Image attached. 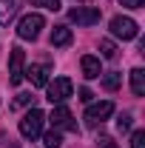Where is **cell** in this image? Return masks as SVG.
<instances>
[{"label":"cell","mask_w":145,"mask_h":148,"mask_svg":"<svg viewBox=\"0 0 145 148\" xmlns=\"http://www.w3.org/2000/svg\"><path fill=\"white\" fill-rule=\"evenodd\" d=\"M43 123H46V114L40 108H31L20 120V134H23L26 140H37V137L43 134Z\"/></svg>","instance_id":"1"},{"label":"cell","mask_w":145,"mask_h":148,"mask_svg":"<svg viewBox=\"0 0 145 148\" xmlns=\"http://www.w3.org/2000/svg\"><path fill=\"white\" fill-rule=\"evenodd\" d=\"M71 94H74V83L68 80V77H57L54 83H46V97L51 100V106L66 103Z\"/></svg>","instance_id":"2"},{"label":"cell","mask_w":145,"mask_h":148,"mask_svg":"<svg viewBox=\"0 0 145 148\" xmlns=\"http://www.w3.org/2000/svg\"><path fill=\"white\" fill-rule=\"evenodd\" d=\"M43 26H46L43 14H26V17H20V23H17V37L20 40H37Z\"/></svg>","instance_id":"3"},{"label":"cell","mask_w":145,"mask_h":148,"mask_svg":"<svg viewBox=\"0 0 145 148\" xmlns=\"http://www.w3.org/2000/svg\"><path fill=\"white\" fill-rule=\"evenodd\" d=\"M111 114H114V103H111V100H103V103H97V106H88L85 123H88L91 128H97V125H103V123L108 120Z\"/></svg>","instance_id":"4"},{"label":"cell","mask_w":145,"mask_h":148,"mask_svg":"<svg viewBox=\"0 0 145 148\" xmlns=\"http://www.w3.org/2000/svg\"><path fill=\"white\" fill-rule=\"evenodd\" d=\"M111 34H114V37H122V40H134V37L140 34V26H137L131 17L117 14V17H111Z\"/></svg>","instance_id":"5"},{"label":"cell","mask_w":145,"mask_h":148,"mask_svg":"<svg viewBox=\"0 0 145 148\" xmlns=\"http://www.w3.org/2000/svg\"><path fill=\"white\" fill-rule=\"evenodd\" d=\"M23 66H26V51L14 46L12 54H9V83L12 86H20L23 83Z\"/></svg>","instance_id":"6"},{"label":"cell","mask_w":145,"mask_h":148,"mask_svg":"<svg viewBox=\"0 0 145 148\" xmlns=\"http://www.w3.org/2000/svg\"><path fill=\"white\" fill-rule=\"evenodd\" d=\"M68 20L77 23V26H97L100 23V9H94V6H74L68 12Z\"/></svg>","instance_id":"7"},{"label":"cell","mask_w":145,"mask_h":148,"mask_svg":"<svg viewBox=\"0 0 145 148\" xmlns=\"http://www.w3.org/2000/svg\"><path fill=\"white\" fill-rule=\"evenodd\" d=\"M49 123H51L54 128H68V131H77V123L71 120V111L66 108L63 103H57V106H54L51 117H49Z\"/></svg>","instance_id":"8"},{"label":"cell","mask_w":145,"mask_h":148,"mask_svg":"<svg viewBox=\"0 0 145 148\" xmlns=\"http://www.w3.org/2000/svg\"><path fill=\"white\" fill-rule=\"evenodd\" d=\"M80 69H83V77H88V80H97V77L103 74L100 57H94V54H83V60H80Z\"/></svg>","instance_id":"9"},{"label":"cell","mask_w":145,"mask_h":148,"mask_svg":"<svg viewBox=\"0 0 145 148\" xmlns=\"http://www.w3.org/2000/svg\"><path fill=\"white\" fill-rule=\"evenodd\" d=\"M29 80H31V86H37V88H43L46 83H49V66H43V63H34V66H29Z\"/></svg>","instance_id":"10"},{"label":"cell","mask_w":145,"mask_h":148,"mask_svg":"<svg viewBox=\"0 0 145 148\" xmlns=\"http://www.w3.org/2000/svg\"><path fill=\"white\" fill-rule=\"evenodd\" d=\"M71 29L68 26H54V32H51V46H57V49H63V46H68L71 43Z\"/></svg>","instance_id":"11"},{"label":"cell","mask_w":145,"mask_h":148,"mask_svg":"<svg viewBox=\"0 0 145 148\" xmlns=\"http://www.w3.org/2000/svg\"><path fill=\"white\" fill-rule=\"evenodd\" d=\"M131 91L137 94V97L145 94V71L142 69H134V71H131Z\"/></svg>","instance_id":"12"},{"label":"cell","mask_w":145,"mask_h":148,"mask_svg":"<svg viewBox=\"0 0 145 148\" xmlns=\"http://www.w3.org/2000/svg\"><path fill=\"white\" fill-rule=\"evenodd\" d=\"M17 12V0H0V23H9Z\"/></svg>","instance_id":"13"},{"label":"cell","mask_w":145,"mask_h":148,"mask_svg":"<svg viewBox=\"0 0 145 148\" xmlns=\"http://www.w3.org/2000/svg\"><path fill=\"white\" fill-rule=\"evenodd\" d=\"M103 88H105V91H117V88H120V74L117 71L105 74V77H103Z\"/></svg>","instance_id":"14"},{"label":"cell","mask_w":145,"mask_h":148,"mask_svg":"<svg viewBox=\"0 0 145 148\" xmlns=\"http://www.w3.org/2000/svg\"><path fill=\"white\" fill-rule=\"evenodd\" d=\"M43 143H46V148H60L63 137H60V131H49V134H43Z\"/></svg>","instance_id":"15"},{"label":"cell","mask_w":145,"mask_h":148,"mask_svg":"<svg viewBox=\"0 0 145 148\" xmlns=\"http://www.w3.org/2000/svg\"><path fill=\"white\" fill-rule=\"evenodd\" d=\"M100 51H103L105 60H114V57H117V46H114L111 40H100Z\"/></svg>","instance_id":"16"},{"label":"cell","mask_w":145,"mask_h":148,"mask_svg":"<svg viewBox=\"0 0 145 148\" xmlns=\"http://www.w3.org/2000/svg\"><path fill=\"white\" fill-rule=\"evenodd\" d=\"M31 6H43V9L57 12V9H60V0H31Z\"/></svg>","instance_id":"17"},{"label":"cell","mask_w":145,"mask_h":148,"mask_svg":"<svg viewBox=\"0 0 145 148\" xmlns=\"http://www.w3.org/2000/svg\"><path fill=\"white\" fill-rule=\"evenodd\" d=\"M131 148H145V131H134V137H131Z\"/></svg>","instance_id":"18"},{"label":"cell","mask_w":145,"mask_h":148,"mask_svg":"<svg viewBox=\"0 0 145 148\" xmlns=\"http://www.w3.org/2000/svg\"><path fill=\"white\" fill-rule=\"evenodd\" d=\"M31 100H34L31 94H17V100L12 103V108H20V106H31Z\"/></svg>","instance_id":"19"},{"label":"cell","mask_w":145,"mask_h":148,"mask_svg":"<svg viewBox=\"0 0 145 148\" xmlns=\"http://www.w3.org/2000/svg\"><path fill=\"white\" fill-rule=\"evenodd\" d=\"M117 128L120 131H131V114H122V117L117 120Z\"/></svg>","instance_id":"20"},{"label":"cell","mask_w":145,"mask_h":148,"mask_svg":"<svg viewBox=\"0 0 145 148\" xmlns=\"http://www.w3.org/2000/svg\"><path fill=\"white\" fill-rule=\"evenodd\" d=\"M120 6H125V9H142L145 0H120Z\"/></svg>","instance_id":"21"},{"label":"cell","mask_w":145,"mask_h":148,"mask_svg":"<svg viewBox=\"0 0 145 148\" xmlns=\"http://www.w3.org/2000/svg\"><path fill=\"white\" fill-rule=\"evenodd\" d=\"M80 100H83V103H91V100H94L91 88H80Z\"/></svg>","instance_id":"22"},{"label":"cell","mask_w":145,"mask_h":148,"mask_svg":"<svg viewBox=\"0 0 145 148\" xmlns=\"http://www.w3.org/2000/svg\"><path fill=\"white\" fill-rule=\"evenodd\" d=\"M105 148H117V145H114V143H108V145H105Z\"/></svg>","instance_id":"23"},{"label":"cell","mask_w":145,"mask_h":148,"mask_svg":"<svg viewBox=\"0 0 145 148\" xmlns=\"http://www.w3.org/2000/svg\"><path fill=\"white\" fill-rule=\"evenodd\" d=\"M77 3H80V0H77ZM83 3H91V0H83Z\"/></svg>","instance_id":"24"}]
</instances>
